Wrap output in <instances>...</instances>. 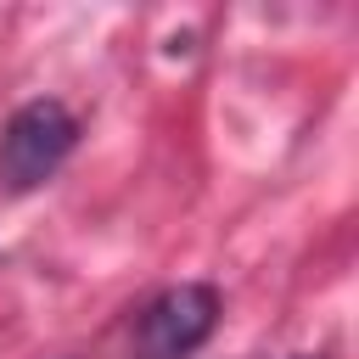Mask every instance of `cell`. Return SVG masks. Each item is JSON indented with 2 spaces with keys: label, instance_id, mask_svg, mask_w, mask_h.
I'll return each mask as SVG.
<instances>
[{
  "label": "cell",
  "instance_id": "cell-1",
  "mask_svg": "<svg viewBox=\"0 0 359 359\" xmlns=\"http://www.w3.org/2000/svg\"><path fill=\"white\" fill-rule=\"evenodd\" d=\"M73 146H79V118H73L62 101L39 95V101L17 107V112L6 118V129H0V180H6V191H34V185H45V180L67 163Z\"/></svg>",
  "mask_w": 359,
  "mask_h": 359
},
{
  "label": "cell",
  "instance_id": "cell-2",
  "mask_svg": "<svg viewBox=\"0 0 359 359\" xmlns=\"http://www.w3.org/2000/svg\"><path fill=\"white\" fill-rule=\"evenodd\" d=\"M219 325V292L208 280H180L163 286L140 314H135V359H191Z\"/></svg>",
  "mask_w": 359,
  "mask_h": 359
},
{
  "label": "cell",
  "instance_id": "cell-3",
  "mask_svg": "<svg viewBox=\"0 0 359 359\" xmlns=\"http://www.w3.org/2000/svg\"><path fill=\"white\" fill-rule=\"evenodd\" d=\"M303 359H320V353H303Z\"/></svg>",
  "mask_w": 359,
  "mask_h": 359
}]
</instances>
